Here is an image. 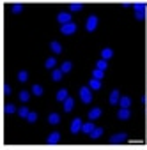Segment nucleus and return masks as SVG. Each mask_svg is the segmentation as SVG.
I'll return each instance as SVG.
<instances>
[{"label":"nucleus","mask_w":147,"mask_h":150,"mask_svg":"<svg viewBox=\"0 0 147 150\" xmlns=\"http://www.w3.org/2000/svg\"><path fill=\"white\" fill-rule=\"evenodd\" d=\"M82 125H83L82 120H80V118H75V120L71 122V132H73V134H78V132L82 131Z\"/></svg>","instance_id":"nucleus-6"},{"label":"nucleus","mask_w":147,"mask_h":150,"mask_svg":"<svg viewBox=\"0 0 147 150\" xmlns=\"http://www.w3.org/2000/svg\"><path fill=\"white\" fill-rule=\"evenodd\" d=\"M89 87H91L92 90H101V80H96V78H92V80L89 81Z\"/></svg>","instance_id":"nucleus-16"},{"label":"nucleus","mask_w":147,"mask_h":150,"mask_svg":"<svg viewBox=\"0 0 147 150\" xmlns=\"http://www.w3.org/2000/svg\"><path fill=\"white\" fill-rule=\"evenodd\" d=\"M27 80H29V72H27V71H20V72H18V81L25 83Z\"/></svg>","instance_id":"nucleus-26"},{"label":"nucleus","mask_w":147,"mask_h":150,"mask_svg":"<svg viewBox=\"0 0 147 150\" xmlns=\"http://www.w3.org/2000/svg\"><path fill=\"white\" fill-rule=\"evenodd\" d=\"M108 101H110V104H112V106L119 104V101H121V94H119V90H117V88L110 92V97H108Z\"/></svg>","instance_id":"nucleus-7"},{"label":"nucleus","mask_w":147,"mask_h":150,"mask_svg":"<svg viewBox=\"0 0 147 150\" xmlns=\"http://www.w3.org/2000/svg\"><path fill=\"white\" fill-rule=\"evenodd\" d=\"M106 67H108V62H106L105 58H101V60H98V62H96V69H101V71H106Z\"/></svg>","instance_id":"nucleus-23"},{"label":"nucleus","mask_w":147,"mask_h":150,"mask_svg":"<svg viewBox=\"0 0 147 150\" xmlns=\"http://www.w3.org/2000/svg\"><path fill=\"white\" fill-rule=\"evenodd\" d=\"M14 111H16V108H14L13 104H7V106H6V113H9V115H11V113H14Z\"/></svg>","instance_id":"nucleus-33"},{"label":"nucleus","mask_w":147,"mask_h":150,"mask_svg":"<svg viewBox=\"0 0 147 150\" xmlns=\"http://www.w3.org/2000/svg\"><path fill=\"white\" fill-rule=\"evenodd\" d=\"M76 28H78V27H76V23H73V21H71V23H67V25H62V27H60V34H64V35H73V34L76 32Z\"/></svg>","instance_id":"nucleus-4"},{"label":"nucleus","mask_w":147,"mask_h":150,"mask_svg":"<svg viewBox=\"0 0 147 150\" xmlns=\"http://www.w3.org/2000/svg\"><path fill=\"white\" fill-rule=\"evenodd\" d=\"M27 120H29L30 124H34V122L37 120V113H36V111H30V113H29V117H27Z\"/></svg>","instance_id":"nucleus-32"},{"label":"nucleus","mask_w":147,"mask_h":150,"mask_svg":"<svg viewBox=\"0 0 147 150\" xmlns=\"http://www.w3.org/2000/svg\"><path fill=\"white\" fill-rule=\"evenodd\" d=\"M94 129H96V127H94V124H92V122H87V124H83V125H82V132H85V134H91Z\"/></svg>","instance_id":"nucleus-18"},{"label":"nucleus","mask_w":147,"mask_h":150,"mask_svg":"<svg viewBox=\"0 0 147 150\" xmlns=\"http://www.w3.org/2000/svg\"><path fill=\"white\" fill-rule=\"evenodd\" d=\"M48 122H50L51 125H57V124L60 122V115H59V113H50V117H48Z\"/></svg>","instance_id":"nucleus-17"},{"label":"nucleus","mask_w":147,"mask_h":150,"mask_svg":"<svg viewBox=\"0 0 147 150\" xmlns=\"http://www.w3.org/2000/svg\"><path fill=\"white\" fill-rule=\"evenodd\" d=\"M50 50H51L53 53H57V55H59V53L62 51V44H60V42H57V41H51V42H50Z\"/></svg>","instance_id":"nucleus-13"},{"label":"nucleus","mask_w":147,"mask_h":150,"mask_svg":"<svg viewBox=\"0 0 147 150\" xmlns=\"http://www.w3.org/2000/svg\"><path fill=\"white\" fill-rule=\"evenodd\" d=\"M98 23H99L98 16H96V14H91V16L87 18V21H85V30H87V32H94V30L98 28Z\"/></svg>","instance_id":"nucleus-1"},{"label":"nucleus","mask_w":147,"mask_h":150,"mask_svg":"<svg viewBox=\"0 0 147 150\" xmlns=\"http://www.w3.org/2000/svg\"><path fill=\"white\" fill-rule=\"evenodd\" d=\"M71 69H73V64H71V62H64V64L60 65V71H62V72H69Z\"/></svg>","instance_id":"nucleus-30"},{"label":"nucleus","mask_w":147,"mask_h":150,"mask_svg":"<svg viewBox=\"0 0 147 150\" xmlns=\"http://www.w3.org/2000/svg\"><path fill=\"white\" fill-rule=\"evenodd\" d=\"M67 97H69V96H67V90H66V88H60V90L57 92V101H59V103H64Z\"/></svg>","instance_id":"nucleus-14"},{"label":"nucleus","mask_w":147,"mask_h":150,"mask_svg":"<svg viewBox=\"0 0 147 150\" xmlns=\"http://www.w3.org/2000/svg\"><path fill=\"white\" fill-rule=\"evenodd\" d=\"M91 90H92L91 87H82L80 88V99H82V103H85V104L92 103V92Z\"/></svg>","instance_id":"nucleus-2"},{"label":"nucleus","mask_w":147,"mask_h":150,"mask_svg":"<svg viewBox=\"0 0 147 150\" xmlns=\"http://www.w3.org/2000/svg\"><path fill=\"white\" fill-rule=\"evenodd\" d=\"M44 65H46V69H55V65H57V60H55L53 57H50V58H46Z\"/></svg>","instance_id":"nucleus-22"},{"label":"nucleus","mask_w":147,"mask_h":150,"mask_svg":"<svg viewBox=\"0 0 147 150\" xmlns=\"http://www.w3.org/2000/svg\"><path fill=\"white\" fill-rule=\"evenodd\" d=\"M62 74H64V72H62L60 69H53V72H51V80H53V81H60V80H62Z\"/></svg>","instance_id":"nucleus-19"},{"label":"nucleus","mask_w":147,"mask_h":150,"mask_svg":"<svg viewBox=\"0 0 147 150\" xmlns=\"http://www.w3.org/2000/svg\"><path fill=\"white\" fill-rule=\"evenodd\" d=\"M46 141H48L50 145H53V143H59V141H60V132H51V134L46 138Z\"/></svg>","instance_id":"nucleus-12"},{"label":"nucleus","mask_w":147,"mask_h":150,"mask_svg":"<svg viewBox=\"0 0 147 150\" xmlns=\"http://www.w3.org/2000/svg\"><path fill=\"white\" fill-rule=\"evenodd\" d=\"M133 7H135V18H136L138 21H142V20L145 18L147 6H145V4H133Z\"/></svg>","instance_id":"nucleus-3"},{"label":"nucleus","mask_w":147,"mask_h":150,"mask_svg":"<svg viewBox=\"0 0 147 150\" xmlns=\"http://www.w3.org/2000/svg\"><path fill=\"white\" fill-rule=\"evenodd\" d=\"M57 21L60 23V27L71 23V13H59V14H57Z\"/></svg>","instance_id":"nucleus-5"},{"label":"nucleus","mask_w":147,"mask_h":150,"mask_svg":"<svg viewBox=\"0 0 147 150\" xmlns=\"http://www.w3.org/2000/svg\"><path fill=\"white\" fill-rule=\"evenodd\" d=\"M11 11H13V13H14V14H20V13H21V11H23V6H21V4H14V6H13V9H11Z\"/></svg>","instance_id":"nucleus-31"},{"label":"nucleus","mask_w":147,"mask_h":150,"mask_svg":"<svg viewBox=\"0 0 147 150\" xmlns=\"http://www.w3.org/2000/svg\"><path fill=\"white\" fill-rule=\"evenodd\" d=\"M101 57H103L105 60L112 58V57H113V50H112V48H103V51H101Z\"/></svg>","instance_id":"nucleus-20"},{"label":"nucleus","mask_w":147,"mask_h":150,"mask_svg":"<svg viewBox=\"0 0 147 150\" xmlns=\"http://www.w3.org/2000/svg\"><path fill=\"white\" fill-rule=\"evenodd\" d=\"M103 76H105V71H101V69H94V71H92V78L103 80Z\"/></svg>","instance_id":"nucleus-25"},{"label":"nucleus","mask_w":147,"mask_h":150,"mask_svg":"<svg viewBox=\"0 0 147 150\" xmlns=\"http://www.w3.org/2000/svg\"><path fill=\"white\" fill-rule=\"evenodd\" d=\"M29 113H30V111H29V108H27V106H21V108L18 110V115H20L21 118H27V117H29Z\"/></svg>","instance_id":"nucleus-29"},{"label":"nucleus","mask_w":147,"mask_h":150,"mask_svg":"<svg viewBox=\"0 0 147 150\" xmlns=\"http://www.w3.org/2000/svg\"><path fill=\"white\" fill-rule=\"evenodd\" d=\"M101 115H103L101 108H92V110L89 111V118H91V120H98V118H99Z\"/></svg>","instance_id":"nucleus-10"},{"label":"nucleus","mask_w":147,"mask_h":150,"mask_svg":"<svg viewBox=\"0 0 147 150\" xmlns=\"http://www.w3.org/2000/svg\"><path fill=\"white\" fill-rule=\"evenodd\" d=\"M101 134H103V127H96V129L91 132V138H92V139H98V138H101Z\"/></svg>","instance_id":"nucleus-24"},{"label":"nucleus","mask_w":147,"mask_h":150,"mask_svg":"<svg viewBox=\"0 0 147 150\" xmlns=\"http://www.w3.org/2000/svg\"><path fill=\"white\" fill-rule=\"evenodd\" d=\"M43 92H44V90H43V87H41V85H34V87H32V94H34V96H37V97H39V96H43Z\"/></svg>","instance_id":"nucleus-28"},{"label":"nucleus","mask_w":147,"mask_h":150,"mask_svg":"<svg viewBox=\"0 0 147 150\" xmlns=\"http://www.w3.org/2000/svg\"><path fill=\"white\" fill-rule=\"evenodd\" d=\"M119 106H121V108H129V106H131V97H129V96H124V97H121V101H119Z\"/></svg>","instance_id":"nucleus-15"},{"label":"nucleus","mask_w":147,"mask_h":150,"mask_svg":"<svg viewBox=\"0 0 147 150\" xmlns=\"http://www.w3.org/2000/svg\"><path fill=\"white\" fill-rule=\"evenodd\" d=\"M73 108H75V99H73V97H67V99L64 101V111L69 113Z\"/></svg>","instance_id":"nucleus-11"},{"label":"nucleus","mask_w":147,"mask_h":150,"mask_svg":"<svg viewBox=\"0 0 147 150\" xmlns=\"http://www.w3.org/2000/svg\"><path fill=\"white\" fill-rule=\"evenodd\" d=\"M82 7H83V4H80V2H73V4L69 6V11H71V13H78V11H82Z\"/></svg>","instance_id":"nucleus-21"},{"label":"nucleus","mask_w":147,"mask_h":150,"mask_svg":"<svg viewBox=\"0 0 147 150\" xmlns=\"http://www.w3.org/2000/svg\"><path fill=\"white\" fill-rule=\"evenodd\" d=\"M4 94H6V96L11 94V87H9V85H4Z\"/></svg>","instance_id":"nucleus-34"},{"label":"nucleus","mask_w":147,"mask_h":150,"mask_svg":"<svg viewBox=\"0 0 147 150\" xmlns=\"http://www.w3.org/2000/svg\"><path fill=\"white\" fill-rule=\"evenodd\" d=\"M117 118H121V120H128V118H131V111H129V108H121V110L117 111Z\"/></svg>","instance_id":"nucleus-8"},{"label":"nucleus","mask_w":147,"mask_h":150,"mask_svg":"<svg viewBox=\"0 0 147 150\" xmlns=\"http://www.w3.org/2000/svg\"><path fill=\"white\" fill-rule=\"evenodd\" d=\"M126 139H128L126 132H119V134L110 136V143H122V141H126Z\"/></svg>","instance_id":"nucleus-9"},{"label":"nucleus","mask_w":147,"mask_h":150,"mask_svg":"<svg viewBox=\"0 0 147 150\" xmlns=\"http://www.w3.org/2000/svg\"><path fill=\"white\" fill-rule=\"evenodd\" d=\"M18 97H20V101H21V103H29V99H30V94H29L27 90H21Z\"/></svg>","instance_id":"nucleus-27"}]
</instances>
